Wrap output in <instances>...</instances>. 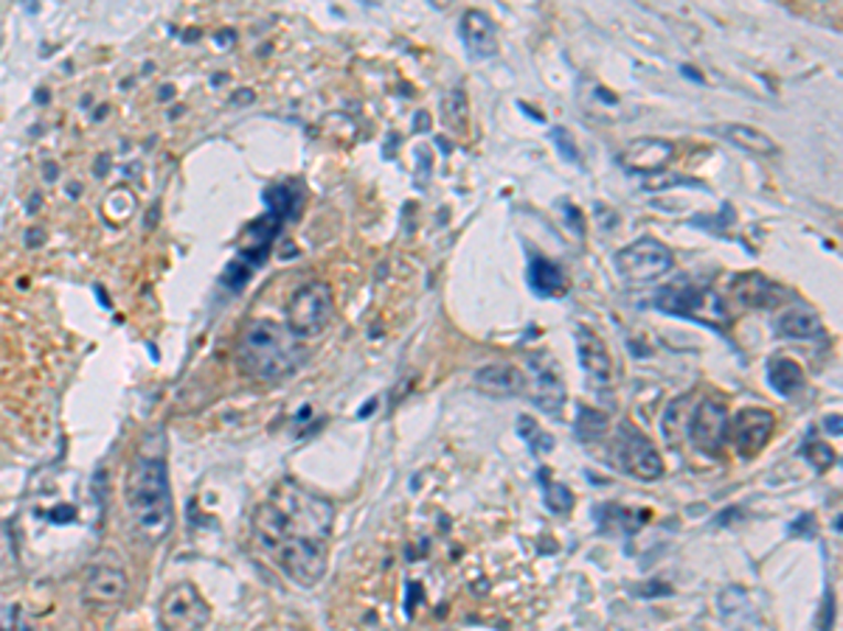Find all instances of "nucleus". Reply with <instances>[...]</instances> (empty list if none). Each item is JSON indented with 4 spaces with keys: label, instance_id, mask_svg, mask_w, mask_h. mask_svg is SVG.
I'll return each mask as SVG.
<instances>
[{
    "label": "nucleus",
    "instance_id": "f257e3e1",
    "mask_svg": "<svg viewBox=\"0 0 843 631\" xmlns=\"http://www.w3.org/2000/svg\"><path fill=\"white\" fill-rule=\"evenodd\" d=\"M335 508L304 486L284 480L253 514V536L264 556L299 587L326 576Z\"/></svg>",
    "mask_w": 843,
    "mask_h": 631
},
{
    "label": "nucleus",
    "instance_id": "f03ea898",
    "mask_svg": "<svg viewBox=\"0 0 843 631\" xmlns=\"http://www.w3.org/2000/svg\"><path fill=\"white\" fill-rule=\"evenodd\" d=\"M125 502L130 514L132 531L138 536L158 545L175 527V502H172V486H169L166 464V438L161 429H152L138 444L125 483Z\"/></svg>",
    "mask_w": 843,
    "mask_h": 631
},
{
    "label": "nucleus",
    "instance_id": "7ed1b4c3",
    "mask_svg": "<svg viewBox=\"0 0 843 631\" xmlns=\"http://www.w3.org/2000/svg\"><path fill=\"white\" fill-rule=\"evenodd\" d=\"M304 359L299 337L273 320H250L237 342V366L248 379L279 382Z\"/></svg>",
    "mask_w": 843,
    "mask_h": 631
},
{
    "label": "nucleus",
    "instance_id": "20e7f679",
    "mask_svg": "<svg viewBox=\"0 0 843 631\" xmlns=\"http://www.w3.org/2000/svg\"><path fill=\"white\" fill-rule=\"evenodd\" d=\"M652 306L658 312H667L674 317H687V320H698L709 328H728L731 315L725 309L723 297L709 286L698 284H669L658 290L652 297Z\"/></svg>",
    "mask_w": 843,
    "mask_h": 631
},
{
    "label": "nucleus",
    "instance_id": "39448f33",
    "mask_svg": "<svg viewBox=\"0 0 843 631\" xmlns=\"http://www.w3.org/2000/svg\"><path fill=\"white\" fill-rule=\"evenodd\" d=\"M335 320V295L326 281H310L288 304V328L299 340L324 335Z\"/></svg>",
    "mask_w": 843,
    "mask_h": 631
},
{
    "label": "nucleus",
    "instance_id": "423d86ee",
    "mask_svg": "<svg viewBox=\"0 0 843 631\" xmlns=\"http://www.w3.org/2000/svg\"><path fill=\"white\" fill-rule=\"evenodd\" d=\"M208 620H212L208 600L188 581L169 587L158 603V623L163 631H206Z\"/></svg>",
    "mask_w": 843,
    "mask_h": 631
},
{
    "label": "nucleus",
    "instance_id": "0eeeda50",
    "mask_svg": "<svg viewBox=\"0 0 843 631\" xmlns=\"http://www.w3.org/2000/svg\"><path fill=\"white\" fill-rule=\"evenodd\" d=\"M616 273L627 281H652L658 275L669 273L674 264L672 250L652 236H641L633 244L622 248L613 259Z\"/></svg>",
    "mask_w": 843,
    "mask_h": 631
},
{
    "label": "nucleus",
    "instance_id": "6e6552de",
    "mask_svg": "<svg viewBox=\"0 0 843 631\" xmlns=\"http://www.w3.org/2000/svg\"><path fill=\"white\" fill-rule=\"evenodd\" d=\"M616 455L622 469L630 477H636V480H644V483H652V480H658V477L663 475L661 453H658L656 446H652V440L647 438L636 424H630V421H625L622 429H618Z\"/></svg>",
    "mask_w": 843,
    "mask_h": 631
},
{
    "label": "nucleus",
    "instance_id": "1a4fd4ad",
    "mask_svg": "<svg viewBox=\"0 0 843 631\" xmlns=\"http://www.w3.org/2000/svg\"><path fill=\"white\" fill-rule=\"evenodd\" d=\"M776 429V415L765 407H743L728 421V435L739 458H756L770 444Z\"/></svg>",
    "mask_w": 843,
    "mask_h": 631
},
{
    "label": "nucleus",
    "instance_id": "9d476101",
    "mask_svg": "<svg viewBox=\"0 0 843 631\" xmlns=\"http://www.w3.org/2000/svg\"><path fill=\"white\" fill-rule=\"evenodd\" d=\"M127 592H130V578L125 569L112 564H96L85 578L82 600L96 612H116L125 603Z\"/></svg>",
    "mask_w": 843,
    "mask_h": 631
},
{
    "label": "nucleus",
    "instance_id": "9b49d317",
    "mask_svg": "<svg viewBox=\"0 0 843 631\" xmlns=\"http://www.w3.org/2000/svg\"><path fill=\"white\" fill-rule=\"evenodd\" d=\"M689 438L694 449L709 458H720L725 440H728V410L723 402L703 399L700 407H694L692 424H689Z\"/></svg>",
    "mask_w": 843,
    "mask_h": 631
},
{
    "label": "nucleus",
    "instance_id": "f8f14e48",
    "mask_svg": "<svg viewBox=\"0 0 843 631\" xmlns=\"http://www.w3.org/2000/svg\"><path fill=\"white\" fill-rule=\"evenodd\" d=\"M731 292L748 309H776L787 301V290L763 273H743L731 281Z\"/></svg>",
    "mask_w": 843,
    "mask_h": 631
},
{
    "label": "nucleus",
    "instance_id": "ddd939ff",
    "mask_svg": "<svg viewBox=\"0 0 843 631\" xmlns=\"http://www.w3.org/2000/svg\"><path fill=\"white\" fill-rule=\"evenodd\" d=\"M473 382L475 388L482 390V393H487V396L506 399L523 393L529 379H526V373L520 371L518 366H512V362H489V366L475 371Z\"/></svg>",
    "mask_w": 843,
    "mask_h": 631
},
{
    "label": "nucleus",
    "instance_id": "4468645a",
    "mask_svg": "<svg viewBox=\"0 0 843 631\" xmlns=\"http://www.w3.org/2000/svg\"><path fill=\"white\" fill-rule=\"evenodd\" d=\"M576 351H580L582 371L587 373V379H591L596 388L610 382V371H613L610 351H607L605 340L596 335L594 328H587V326L576 328Z\"/></svg>",
    "mask_w": 843,
    "mask_h": 631
},
{
    "label": "nucleus",
    "instance_id": "2eb2a0df",
    "mask_svg": "<svg viewBox=\"0 0 843 631\" xmlns=\"http://www.w3.org/2000/svg\"><path fill=\"white\" fill-rule=\"evenodd\" d=\"M462 40L464 48L473 59H489L498 54V29L493 18L482 9H469L462 18Z\"/></svg>",
    "mask_w": 843,
    "mask_h": 631
},
{
    "label": "nucleus",
    "instance_id": "dca6fc26",
    "mask_svg": "<svg viewBox=\"0 0 843 631\" xmlns=\"http://www.w3.org/2000/svg\"><path fill=\"white\" fill-rule=\"evenodd\" d=\"M531 371H534V402L549 415H556L562 404H565V384H562V377L556 373L554 362L531 357Z\"/></svg>",
    "mask_w": 843,
    "mask_h": 631
},
{
    "label": "nucleus",
    "instance_id": "f3484780",
    "mask_svg": "<svg viewBox=\"0 0 843 631\" xmlns=\"http://www.w3.org/2000/svg\"><path fill=\"white\" fill-rule=\"evenodd\" d=\"M672 155L674 146L669 141H663V138H641V141H636L625 152V166L630 168V172L641 174L661 172V168L672 161Z\"/></svg>",
    "mask_w": 843,
    "mask_h": 631
},
{
    "label": "nucleus",
    "instance_id": "a211bd4d",
    "mask_svg": "<svg viewBox=\"0 0 843 631\" xmlns=\"http://www.w3.org/2000/svg\"><path fill=\"white\" fill-rule=\"evenodd\" d=\"M712 132H717L720 138H725V141L734 143V146L745 149V152H750V155L770 157V155H776V152H779V146H776L774 138H770L768 132L756 130V127L717 124V127H712Z\"/></svg>",
    "mask_w": 843,
    "mask_h": 631
},
{
    "label": "nucleus",
    "instance_id": "6ab92c4d",
    "mask_svg": "<svg viewBox=\"0 0 843 631\" xmlns=\"http://www.w3.org/2000/svg\"><path fill=\"white\" fill-rule=\"evenodd\" d=\"M529 286L540 297H562L569 292V279L562 273V266L554 264L545 255H531L529 261Z\"/></svg>",
    "mask_w": 843,
    "mask_h": 631
},
{
    "label": "nucleus",
    "instance_id": "aec40b11",
    "mask_svg": "<svg viewBox=\"0 0 843 631\" xmlns=\"http://www.w3.org/2000/svg\"><path fill=\"white\" fill-rule=\"evenodd\" d=\"M804 368L790 357H774L768 362V384L779 393V396H796L799 390H804Z\"/></svg>",
    "mask_w": 843,
    "mask_h": 631
},
{
    "label": "nucleus",
    "instance_id": "412c9836",
    "mask_svg": "<svg viewBox=\"0 0 843 631\" xmlns=\"http://www.w3.org/2000/svg\"><path fill=\"white\" fill-rule=\"evenodd\" d=\"M779 331L790 340H812V337L824 335V323L815 312L790 309L779 317Z\"/></svg>",
    "mask_w": 843,
    "mask_h": 631
},
{
    "label": "nucleus",
    "instance_id": "4be33fe9",
    "mask_svg": "<svg viewBox=\"0 0 843 631\" xmlns=\"http://www.w3.org/2000/svg\"><path fill=\"white\" fill-rule=\"evenodd\" d=\"M518 435L531 446V453L545 455L554 449V438L545 429H540V424L531 415H518Z\"/></svg>",
    "mask_w": 843,
    "mask_h": 631
},
{
    "label": "nucleus",
    "instance_id": "5701e85b",
    "mask_svg": "<svg viewBox=\"0 0 843 631\" xmlns=\"http://www.w3.org/2000/svg\"><path fill=\"white\" fill-rule=\"evenodd\" d=\"M540 480H543V489H545V505H549L554 514H569L571 508H574V494H571L569 486L551 480L545 469L540 471Z\"/></svg>",
    "mask_w": 843,
    "mask_h": 631
},
{
    "label": "nucleus",
    "instance_id": "b1692460",
    "mask_svg": "<svg viewBox=\"0 0 843 631\" xmlns=\"http://www.w3.org/2000/svg\"><path fill=\"white\" fill-rule=\"evenodd\" d=\"M607 433V415L599 413L594 407H582L580 415H576V435L580 440H599L602 435Z\"/></svg>",
    "mask_w": 843,
    "mask_h": 631
},
{
    "label": "nucleus",
    "instance_id": "393cba45",
    "mask_svg": "<svg viewBox=\"0 0 843 631\" xmlns=\"http://www.w3.org/2000/svg\"><path fill=\"white\" fill-rule=\"evenodd\" d=\"M551 141L556 143V149H560V155L565 157V161H571V163L580 161V146H576L574 138H571L569 130H562V127H554V130H551Z\"/></svg>",
    "mask_w": 843,
    "mask_h": 631
},
{
    "label": "nucleus",
    "instance_id": "a878e982",
    "mask_svg": "<svg viewBox=\"0 0 843 631\" xmlns=\"http://www.w3.org/2000/svg\"><path fill=\"white\" fill-rule=\"evenodd\" d=\"M807 460H810V464L815 466L819 471H824V469H830V466L835 464L837 458L826 444H810L807 446Z\"/></svg>",
    "mask_w": 843,
    "mask_h": 631
},
{
    "label": "nucleus",
    "instance_id": "bb28decb",
    "mask_svg": "<svg viewBox=\"0 0 843 631\" xmlns=\"http://www.w3.org/2000/svg\"><path fill=\"white\" fill-rule=\"evenodd\" d=\"M0 631H25L14 612H0Z\"/></svg>",
    "mask_w": 843,
    "mask_h": 631
}]
</instances>
